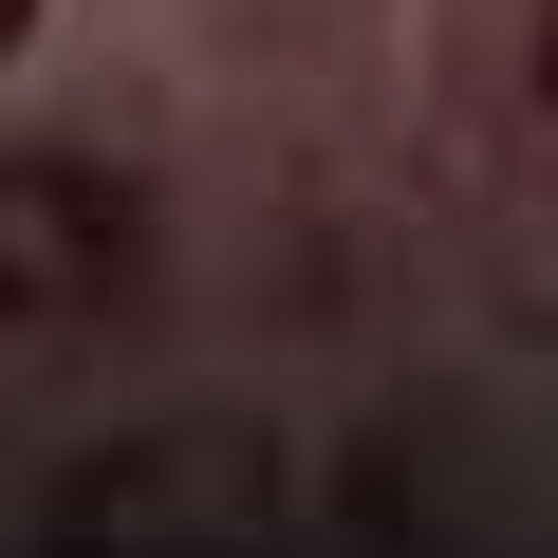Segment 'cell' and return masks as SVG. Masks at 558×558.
<instances>
[{"label":"cell","instance_id":"1","mask_svg":"<svg viewBox=\"0 0 558 558\" xmlns=\"http://www.w3.org/2000/svg\"><path fill=\"white\" fill-rule=\"evenodd\" d=\"M149 279V186L94 149H0V336H94Z\"/></svg>","mask_w":558,"mask_h":558},{"label":"cell","instance_id":"2","mask_svg":"<svg viewBox=\"0 0 558 558\" xmlns=\"http://www.w3.org/2000/svg\"><path fill=\"white\" fill-rule=\"evenodd\" d=\"M20 38H38V0H0V57H20Z\"/></svg>","mask_w":558,"mask_h":558}]
</instances>
